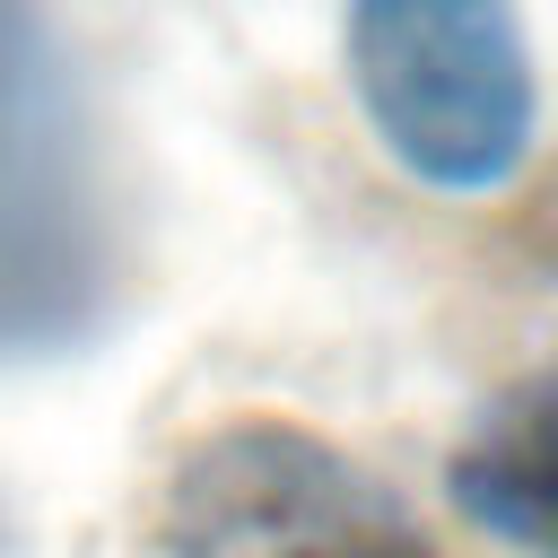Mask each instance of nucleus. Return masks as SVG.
I'll use <instances>...</instances> for the list:
<instances>
[{
  "label": "nucleus",
  "instance_id": "obj_1",
  "mask_svg": "<svg viewBox=\"0 0 558 558\" xmlns=\"http://www.w3.org/2000/svg\"><path fill=\"white\" fill-rule=\"evenodd\" d=\"M113 209L87 70L44 0H0V366L105 323Z\"/></svg>",
  "mask_w": 558,
  "mask_h": 558
},
{
  "label": "nucleus",
  "instance_id": "obj_2",
  "mask_svg": "<svg viewBox=\"0 0 558 558\" xmlns=\"http://www.w3.org/2000/svg\"><path fill=\"white\" fill-rule=\"evenodd\" d=\"M349 96L375 148L427 192H497L532 157L541 87L514 0H349Z\"/></svg>",
  "mask_w": 558,
  "mask_h": 558
},
{
  "label": "nucleus",
  "instance_id": "obj_3",
  "mask_svg": "<svg viewBox=\"0 0 558 558\" xmlns=\"http://www.w3.org/2000/svg\"><path fill=\"white\" fill-rule=\"evenodd\" d=\"M140 558H436L410 506L288 418L201 436L140 532Z\"/></svg>",
  "mask_w": 558,
  "mask_h": 558
},
{
  "label": "nucleus",
  "instance_id": "obj_4",
  "mask_svg": "<svg viewBox=\"0 0 558 558\" xmlns=\"http://www.w3.org/2000/svg\"><path fill=\"white\" fill-rule=\"evenodd\" d=\"M453 506H462L480 532L558 558V384L514 392V401L453 453Z\"/></svg>",
  "mask_w": 558,
  "mask_h": 558
}]
</instances>
